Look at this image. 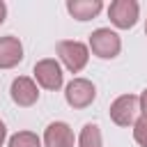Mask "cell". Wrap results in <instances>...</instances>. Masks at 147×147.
Returning a JSON list of instances; mask_svg holds the SVG:
<instances>
[{"label":"cell","mask_w":147,"mask_h":147,"mask_svg":"<svg viewBox=\"0 0 147 147\" xmlns=\"http://www.w3.org/2000/svg\"><path fill=\"white\" fill-rule=\"evenodd\" d=\"M96 57L101 60H113L119 55L122 51V39L115 30L110 28H96L92 34H90V46H87Z\"/></svg>","instance_id":"cell-1"},{"label":"cell","mask_w":147,"mask_h":147,"mask_svg":"<svg viewBox=\"0 0 147 147\" xmlns=\"http://www.w3.org/2000/svg\"><path fill=\"white\" fill-rule=\"evenodd\" d=\"M57 55L62 60V64L71 71V74H78L87 67V60H90V48L83 44V41H76V39H64L57 44Z\"/></svg>","instance_id":"cell-2"},{"label":"cell","mask_w":147,"mask_h":147,"mask_svg":"<svg viewBox=\"0 0 147 147\" xmlns=\"http://www.w3.org/2000/svg\"><path fill=\"white\" fill-rule=\"evenodd\" d=\"M94 96H96V87H94V83L87 80V78H74V80L64 87V99H67V103H69L71 108H76V110H83V108L92 106Z\"/></svg>","instance_id":"cell-3"},{"label":"cell","mask_w":147,"mask_h":147,"mask_svg":"<svg viewBox=\"0 0 147 147\" xmlns=\"http://www.w3.org/2000/svg\"><path fill=\"white\" fill-rule=\"evenodd\" d=\"M138 16H140V5L136 0H115L108 7V18L119 30L133 28L138 23Z\"/></svg>","instance_id":"cell-4"},{"label":"cell","mask_w":147,"mask_h":147,"mask_svg":"<svg viewBox=\"0 0 147 147\" xmlns=\"http://www.w3.org/2000/svg\"><path fill=\"white\" fill-rule=\"evenodd\" d=\"M32 74H34V80H37L44 90L55 92V90L62 87V67H60V62L53 60V57L39 60V62L34 64Z\"/></svg>","instance_id":"cell-5"},{"label":"cell","mask_w":147,"mask_h":147,"mask_svg":"<svg viewBox=\"0 0 147 147\" xmlns=\"http://www.w3.org/2000/svg\"><path fill=\"white\" fill-rule=\"evenodd\" d=\"M138 96L136 94H122L110 103V119L117 126H131L138 117Z\"/></svg>","instance_id":"cell-6"},{"label":"cell","mask_w":147,"mask_h":147,"mask_svg":"<svg viewBox=\"0 0 147 147\" xmlns=\"http://www.w3.org/2000/svg\"><path fill=\"white\" fill-rule=\"evenodd\" d=\"M9 94H11V101L21 108H30L37 103L39 99V87L32 78L28 76H18L11 80V87H9Z\"/></svg>","instance_id":"cell-7"},{"label":"cell","mask_w":147,"mask_h":147,"mask_svg":"<svg viewBox=\"0 0 147 147\" xmlns=\"http://www.w3.org/2000/svg\"><path fill=\"white\" fill-rule=\"evenodd\" d=\"M44 147H74V131L67 122H51L44 131Z\"/></svg>","instance_id":"cell-8"},{"label":"cell","mask_w":147,"mask_h":147,"mask_svg":"<svg viewBox=\"0 0 147 147\" xmlns=\"http://www.w3.org/2000/svg\"><path fill=\"white\" fill-rule=\"evenodd\" d=\"M23 60V44L18 37L7 34L0 37V69H14Z\"/></svg>","instance_id":"cell-9"},{"label":"cell","mask_w":147,"mask_h":147,"mask_svg":"<svg viewBox=\"0 0 147 147\" xmlns=\"http://www.w3.org/2000/svg\"><path fill=\"white\" fill-rule=\"evenodd\" d=\"M103 9L101 0H67V11L76 21H90Z\"/></svg>","instance_id":"cell-10"},{"label":"cell","mask_w":147,"mask_h":147,"mask_svg":"<svg viewBox=\"0 0 147 147\" xmlns=\"http://www.w3.org/2000/svg\"><path fill=\"white\" fill-rule=\"evenodd\" d=\"M78 147H103L101 142V131L96 124H85L80 136H78Z\"/></svg>","instance_id":"cell-11"},{"label":"cell","mask_w":147,"mask_h":147,"mask_svg":"<svg viewBox=\"0 0 147 147\" xmlns=\"http://www.w3.org/2000/svg\"><path fill=\"white\" fill-rule=\"evenodd\" d=\"M7 147H44L39 136L32 133V131H18L9 138V145Z\"/></svg>","instance_id":"cell-12"},{"label":"cell","mask_w":147,"mask_h":147,"mask_svg":"<svg viewBox=\"0 0 147 147\" xmlns=\"http://www.w3.org/2000/svg\"><path fill=\"white\" fill-rule=\"evenodd\" d=\"M133 138L140 147H147V117H138L133 122Z\"/></svg>","instance_id":"cell-13"},{"label":"cell","mask_w":147,"mask_h":147,"mask_svg":"<svg viewBox=\"0 0 147 147\" xmlns=\"http://www.w3.org/2000/svg\"><path fill=\"white\" fill-rule=\"evenodd\" d=\"M138 108H140L142 117H147V90H142V94L138 96Z\"/></svg>","instance_id":"cell-14"},{"label":"cell","mask_w":147,"mask_h":147,"mask_svg":"<svg viewBox=\"0 0 147 147\" xmlns=\"http://www.w3.org/2000/svg\"><path fill=\"white\" fill-rule=\"evenodd\" d=\"M5 18H7V5L0 0V25L5 23Z\"/></svg>","instance_id":"cell-15"},{"label":"cell","mask_w":147,"mask_h":147,"mask_svg":"<svg viewBox=\"0 0 147 147\" xmlns=\"http://www.w3.org/2000/svg\"><path fill=\"white\" fill-rule=\"evenodd\" d=\"M5 138H7V126L0 122V147H2V142H5Z\"/></svg>","instance_id":"cell-16"},{"label":"cell","mask_w":147,"mask_h":147,"mask_svg":"<svg viewBox=\"0 0 147 147\" xmlns=\"http://www.w3.org/2000/svg\"><path fill=\"white\" fill-rule=\"evenodd\" d=\"M145 34H147V23H145Z\"/></svg>","instance_id":"cell-17"}]
</instances>
